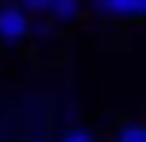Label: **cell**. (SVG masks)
I'll return each mask as SVG.
<instances>
[{
  "mask_svg": "<svg viewBox=\"0 0 146 142\" xmlns=\"http://www.w3.org/2000/svg\"><path fill=\"white\" fill-rule=\"evenodd\" d=\"M62 142H96V138H92L88 127H69L66 135H62Z\"/></svg>",
  "mask_w": 146,
  "mask_h": 142,
  "instance_id": "5",
  "label": "cell"
},
{
  "mask_svg": "<svg viewBox=\"0 0 146 142\" xmlns=\"http://www.w3.org/2000/svg\"><path fill=\"white\" fill-rule=\"evenodd\" d=\"M119 142H146V123H123L119 127Z\"/></svg>",
  "mask_w": 146,
  "mask_h": 142,
  "instance_id": "4",
  "label": "cell"
},
{
  "mask_svg": "<svg viewBox=\"0 0 146 142\" xmlns=\"http://www.w3.org/2000/svg\"><path fill=\"white\" fill-rule=\"evenodd\" d=\"M31 35V19L23 4H0V42H23Z\"/></svg>",
  "mask_w": 146,
  "mask_h": 142,
  "instance_id": "1",
  "label": "cell"
},
{
  "mask_svg": "<svg viewBox=\"0 0 146 142\" xmlns=\"http://www.w3.org/2000/svg\"><path fill=\"white\" fill-rule=\"evenodd\" d=\"M23 8H27V12H50V4L54 0H19Z\"/></svg>",
  "mask_w": 146,
  "mask_h": 142,
  "instance_id": "6",
  "label": "cell"
},
{
  "mask_svg": "<svg viewBox=\"0 0 146 142\" xmlns=\"http://www.w3.org/2000/svg\"><path fill=\"white\" fill-rule=\"evenodd\" d=\"M96 8L115 19H139V0H96Z\"/></svg>",
  "mask_w": 146,
  "mask_h": 142,
  "instance_id": "2",
  "label": "cell"
},
{
  "mask_svg": "<svg viewBox=\"0 0 146 142\" xmlns=\"http://www.w3.org/2000/svg\"><path fill=\"white\" fill-rule=\"evenodd\" d=\"M46 15H50L54 23H73V19L81 15V0H54Z\"/></svg>",
  "mask_w": 146,
  "mask_h": 142,
  "instance_id": "3",
  "label": "cell"
},
{
  "mask_svg": "<svg viewBox=\"0 0 146 142\" xmlns=\"http://www.w3.org/2000/svg\"><path fill=\"white\" fill-rule=\"evenodd\" d=\"M139 19H146V0H139Z\"/></svg>",
  "mask_w": 146,
  "mask_h": 142,
  "instance_id": "7",
  "label": "cell"
}]
</instances>
